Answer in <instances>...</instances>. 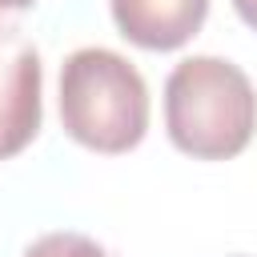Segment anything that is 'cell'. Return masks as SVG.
Segmentation results:
<instances>
[{
	"label": "cell",
	"instance_id": "cell-7",
	"mask_svg": "<svg viewBox=\"0 0 257 257\" xmlns=\"http://www.w3.org/2000/svg\"><path fill=\"white\" fill-rule=\"evenodd\" d=\"M36 0H0V16L4 12H20V8H32Z\"/></svg>",
	"mask_w": 257,
	"mask_h": 257
},
{
	"label": "cell",
	"instance_id": "cell-3",
	"mask_svg": "<svg viewBox=\"0 0 257 257\" xmlns=\"http://www.w3.org/2000/svg\"><path fill=\"white\" fill-rule=\"evenodd\" d=\"M40 52L20 28H0V161L40 133Z\"/></svg>",
	"mask_w": 257,
	"mask_h": 257
},
{
	"label": "cell",
	"instance_id": "cell-1",
	"mask_svg": "<svg viewBox=\"0 0 257 257\" xmlns=\"http://www.w3.org/2000/svg\"><path fill=\"white\" fill-rule=\"evenodd\" d=\"M165 128L181 153L229 161L253 141L257 92L233 60L189 56L165 80Z\"/></svg>",
	"mask_w": 257,
	"mask_h": 257
},
{
	"label": "cell",
	"instance_id": "cell-2",
	"mask_svg": "<svg viewBox=\"0 0 257 257\" xmlns=\"http://www.w3.org/2000/svg\"><path fill=\"white\" fill-rule=\"evenodd\" d=\"M60 124L96 153H128L149 128L145 76L112 48H76L60 64Z\"/></svg>",
	"mask_w": 257,
	"mask_h": 257
},
{
	"label": "cell",
	"instance_id": "cell-5",
	"mask_svg": "<svg viewBox=\"0 0 257 257\" xmlns=\"http://www.w3.org/2000/svg\"><path fill=\"white\" fill-rule=\"evenodd\" d=\"M24 257H108V253L84 233H44L24 249Z\"/></svg>",
	"mask_w": 257,
	"mask_h": 257
},
{
	"label": "cell",
	"instance_id": "cell-4",
	"mask_svg": "<svg viewBox=\"0 0 257 257\" xmlns=\"http://www.w3.org/2000/svg\"><path fill=\"white\" fill-rule=\"evenodd\" d=\"M124 40L149 52H173L197 36L209 0H108Z\"/></svg>",
	"mask_w": 257,
	"mask_h": 257
},
{
	"label": "cell",
	"instance_id": "cell-6",
	"mask_svg": "<svg viewBox=\"0 0 257 257\" xmlns=\"http://www.w3.org/2000/svg\"><path fill=\"white\" fill-rule=\"evenodd\" d=\"M233 8H237V16L257 32V0H233Z\"/></svg>",
	"mask_w": 257,
	"mask_h": 257
}]
</instances>
